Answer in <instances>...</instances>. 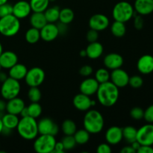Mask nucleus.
<instances>
[{
  "label": "nucleus",
  "mask_w": 153,
  "mask_h": 153,
  "mask_svg": "<svg viewBox=\"0 0 153 153\" xmlns=\"http://www.w3.org/2000/svg\"><path fill=\"white\" fill-rule=\"evenodd\" d=\"M16 128L19 135L27 140H34L39 134L37 120L29 116L19 119Z\"/></svg>",
  "instance_id": "obj_2"
},
{
  "label": "nucleus",
  "mask_w": 153,
  "mask_h": 153,
  "mask_svg": "<svg viewBox=\"0 0 153 153\" xmlns=\"http://www.w3.org/2000/svg\"><path fill=\"white\" fill-rule=\"evenodd\" d=\"M29 20L31 27L39 30L41 29L47 23L43 12H34L30 16Z\"/></svg>",
  "instance_id": "obj_25"
},
{
  "label": "nucleus",
  "mask_w": 153,
  "mask_h": 153,
  "mask_svg": "<svg viewBox=\"0 0 153 153\" xmlns=\"http://www.w3.org/2000/svg\"><path fill=\"white\" fill-rule=\"evenodd\" d=\"M136 13L133 16L134 17V26L137 30H140L143 28L144 21H143V19L141 15L136 14Z\"/></svg>",
  "instance_id": "obj_43"
},
{
  "label": "nucleus",
  "mask_w": 153,
  "mask_h": 153,
  "mask_svg": "<svg viewBox=\"0 0 153 153\" xmlns=\"http://www.w3.org/2000/svg\"><path fill=\"white\" fill-rule=\"evenodd\" d=\"M135 13L136 11L134 10L132 4L126 1H121L117 2L112 10V16L114 20L124 23L133 18Z\"/></svg>",
  "instance_id": "obj_4"
},
{
  "label": "nucleus",
  "mask_w": 153,
  "mask_h": 153,
  "mask_svg": "<svg viewBox=\"0 0 153 153\" xmlns=\"http://www.w3.org/2000/svg\"><path fill=\"white\" fill-rule=\"evenodd\" d=\"M25 107V102L22 99L17 97L7 100V103H6L5 110L7 113L19 115L20 112Z\"/></svg>",
  "instance_id": "obj_22"
},
{
  "label": "nucleus",
  "mask_w": 153,
  "mask_h": 153,
  "mask_svg": "<svg viewBox=\"0 0 153 153\" xmlns=\"http://www.w3.org/2000/svg\"><path fill=\"white\" fill-rule=\"evenodd\" d=\"M7 78H8L7 77V75L5 73L0 71V82H1V83H2L3 82H4Z\"/></svg>",
  "instance_id": "obj_52"
},
{
  "label": "nucleus",
  "mask_w": 153,
  "mask_h": 153,
  "mask_svg": "<svg viewBox=\"0 0 153 153\" xmlns=\"http://www.w3.org/2000/svg\"><path fill=\"white\" fill-rule=\"evenodd\" d=\"M1 121H2L4 127L13 130L17 126L19 119L18 117V115L7 113L5 114H3V116L1 117Z\"/></svg>",
  "instance_id": "obj_26"
},
{
  "label": "nucleus",
  "mask_w": 153,
  "mask_h": 153,
  "mask_svg": "<svg viewBox=\"0 0 153 153\" xmlns=\"http://www.w3.org/2000/svg\"><path fill=\"white\" fill-rule=\"evenodd\" d=\"M3 128H4V126H3L2 121H1V118L0 117V134H1V131H2Z\"/></svg>",
  "instance_id": "obj_56"
},
{
  "label": "nucleus",
  "mask_w": 153,
  "mask_h": 153,
  "mask_svg": "<svg viewBox=\"0 0 153 153\" xmlns=\"http://www.w3.org/2000/svg\"><path fill=\"white\" fill-rule=\"evenodd\" d=\"M100 83L96 80L95 78L87 77L85 80L82 81L79 86V90L82 94L88 95L89 97L96 94L98 90Z\"/></svg>",
  "instance_id": "obj_17"
},
{
  "label": "nucleus",
  "mask_w": 153,
  "mask_h": 153,
  "mask_svg": "<svg viewBox=\"0 0 153 153\" xmlns=\"http://www.w3.org/2000/svg\"><path fill=\"white\" fill-rule=\"evenodd\" d=\"M38 132L40 134H51L55 136L59 131L58 125L50 118L45 117L37 122Z\"/></svg>",
  "instance_id": "obj_10"
},
{
  "label": "nucleus",
  "mask_w": 153,
  "mask_h": 153,
  "mask_svg": "<svg viewBox=\"0 0 153 153\" xmlns=\"http://www.w3.org/2000/svg\"><path fill=\"white\" fill-rule=\"evenodd\" d=\"M130 115L132 119L135 120H140L143 119L144 111L140 107H134L130 111Z\"/></svg>",
  "instance_id": "obj_40"
},
{
  "label": "nucleus",
  "mask_w": 153,
  "mask_h": 153,
  "mask_svg": "<svg viewBox=\"0 0 153 153\" xmlns=\"http://www.w3.org/2000/svg\"><path fill=\"white\" fill-rule=\"evenodd\" d=\"M28 111V116L37 119L42 114V107L39 102H31L29 105L27 107Z\"/></svg>",
  "instance_id": "obj_36"
},
{
  "label": "nucleus",
  "mask_w": 153,
  "mask_h": 153,
  "mask_svg": "<svg viewBox=\"0 0 153 153\" xmlns=\"http://www.w3.org/2000/svg\"><path fill=\"white\" fill-rule=\"evenodd\" d=\"M49 0H30L29 4L33 12H44L49 7Z\"/></svg>",
  "instance_id": "obj_31"
},
{
  "label": "nucleus",
  "mask_w": 153,
  "mask_h": 153,
  "mask_svg": "<svg viewBox=\"0 0 153 153\" xmlns=\"http://www.w3.org/2000/svg\"><path fill=\"white\" fill-rule=\"evenodd\" d=\"M31 11L32 10H31L29 2L25 0H20L13 5L12 14L14 15L19 19H25L27 16H29Z\"/></svg>",
  "instance_id": "obj_15"
},
{
  "label": "nucleus",
  "mask_w": 153,
  "mask_h": 153,
  "mask_svg": "<svg viewBox=\"0 0 153 153\" xmlns=\"http://www.w3.org/2000/svg\"><path fill=\"white\" fill-rule=\"evenodd\" d=\"M137 70L141 74L148 75L153 72V56L143 55L138 59L137 63Z\"/></svg>",
  "instance_id": "obj_18"
},
{
  "label": "nucleus",
  "mask_w": 153,
  "mask_h": 153,
  "mask_svg": "<svg viewBox=\"0 0 153 153\" xmlns=\"http://www.w3.org/2000/svg\"><path fill=\"white\" fill-rule=\"evenodd\" d=\"M25 39L27 43H31V44L37 43L40 39V30L31 27V28L27 30L26 32H25Z\"/></svg>",
  "instance_id": "obj_32"
},
{
  "label": "nucleus",
  "mask_w": 153,
  "mask_h": 153,
  "mask_svg": "<svg viewBox=\"0 0 153 153\" xmlns=\"http://www.w3.org/2000/svg\"><path fill=\"white\" fill-rule=\"evenodd\" d=\"M99 102L104 107H112L119 100V88L111 81L100 84L97 93Z\"/></svg>",
  "instance_id": "obj_1"
},
{
  "label": "nucleus",
  "mask_w": 153,
  "mask_h": 153,
  "mask_svg": "<svg viewBox=\"0 0 153 153\" xmlns=\"http://www.w3.org/2000/svg\"><path fill=\"white\" fill-rule=\"evenodd\" d=\"M87 57L91 59H97L100 58L104 52L103 46L98 41L90 43V44L86 48Z\"/></svg>",
  "instance_id": "obj_23"
},
{
  "label": "nucleus",
  "mask_w": 153,
  "mask_h": 153,
  "mask_svg": "<svg viewBox=\"0 0 153 153\" xmlns=\"http://www.w3.org/2000/svg\"><path fill=\"white\" fill-rule=\"evenodd\" d=\"M40 39L46 42H52L55 40L59 35L58 26L56 24L47 22L40 30Z\"/></svg>",
  "instance_id": "obj_14"
},
{
  "label": "nucleus",
  "mask_w": 153,
  "mask_h": 153,
  "mask_svg": "<svg viewBox=\"0 0 153 153\" xmlns=\"http://www.w3.org/2000/svg\"><path fill=\"white\" fill-rule=\"evenodd\" d=\"M93 71L94 70H93L92 67H91L90 65H85L80 68L79 74L83 77H89L93 73Z\"/></svg>",
  "instance_id": "obj_45"
},
{
  "label": "nucleus",
  "mask_w": 153,
  "mask_h": 153,
  "mask_svg": "<svg viewBox=\"0 0 153 153\" xmlns=\"http://www.w3.org/2000/svg\"><path fill=\"white\" fill-rule=\"evenodd\" d=\"M19 115H20L22 117H25L28 116V108H27V107H25L23 109H22V111H21L20 114H19Z\"/></svg>",
  "instance_id": "obj_53"
},
{
  "label": "nucleus",
  "mask_w": 153,
  "mask_h": 153,
  "mask_svg": "<svg viewBox=\"0 0 153 153\" xmlns=\"http://www.w3.org/2000/svg\"><path fill=\"white\" fill-rule=\"evenodd\" d=\"M110 21L107 16L102 13H97L90 18L89 26L91 29L97 31L105 30L109 26Z\"/></svg>",
  "instance_id": "obj_13"
},
{
  "label": "nucleus",
  "mask_w": 153,
  "mask_h": 153,
  "mask_svg": "<svg viewBox=\"0 0 153 153\" xmlns=\"http://www.w3.org/2000/svg\"><path fill=\"white\" fill-rule=\"evenodd\" d=\"M64 145H63L62 142H56L55 145V148H54V150L53 152L55 153H64Z\"/></svg>",
  "instance_id": "obj_48"
},
{
  "label": "nucleus",
  "mask_w": 153,
  "mask_h": 153,
  "mask_svg": "<svg viewBox=\"0 0 153 153\" xmlns=\"http://www.w3.org/2000/svg\"><path fill=\"white\" fill-rule=\"evenodd\" d=\"M73 104L77 110L81 111H87L92 106L95 105L96 102L91 100L89 96L80 93L74 97Z\"/></svg>",
  "instance_id": "obj_12"
},
{
  "label": "nucleus",
  "mask_w": 153,
  "mask_h": 153,
  "mask_svg": "<svg viewBox=\"0 0 153 153\" xmlns=\"http://www.w3.org/2000/svg\"><path fill=\"white\" fill-rule=\"evenodd\" d=\"M112 149L111 148V146L108 143H103L97 146V153H111Z\"/></svg>",
  "instance_id": "obj_46"
},
{
  "label": "nucleus",
  "mask_w": 153,
  "mask_h": 153,
  "mask_svg": "<svg viewBox=\"0 0 153 153\" xmlns=\"http://www.w3.org/2000/svg\"><path fill=\"white\" fill-rule=\"evenodd\" d=\"M99 31H96L94 29H90L89 31L87 32L86 34V39L89 43H93L98 40L99 38Z\"/></svg>",
  "instance_id": "obj_42"
},
{
  "label": "nucleus",
  "mask_w": 153,
  "mask_h": 153,
  "mask_svg": "<svg viewBox=\"0 0 153 153\" xmlns=\"http://www.w3.org/2000/svg\"><path fill=\"white\" fill-rule=\"evenodd\" d=\"M133 7L137 14L149 15L153 12V0H135Z\"/></svg>",
  "instance_id": "obj_20"
},
{
  "label": "nucleus",
  "mask_w": 153,
  "mask_h": 153,
  "mask_svg": "<svg viewBox=\"0 0 153 153\" xmlns=\"http://www.w3.org/2000/svg\"><path fill=\"white\" fill-rule=\"evenodd\" d=\"M65 150H71L74 149L76 145V142L75 140L73 135H65L61 140Z\"/></svg>",
  "instance_id": "obj_38"
},
{
  "label": "nucleus",
  "mask_w": 153,
  "mask_h": 153,
  "mask_svg": "<svg viewBox=\"0 0 153 153\" xmlns=\"http://www.w3.org/2000/svg\"><path fill=\"white\" fill-rule=\"evenodd\" d=\"M143 119L149 123H153V105H149L144 111Z\"/></svg>",
  "instance_id": "obj_44"
},
{
  "label": "nucleus",
  "mask_w": 153,
  "mask_h": 153,
  "mask_svg": "<svg viewBox=\"0 0 153 153\" xmlns=\"http://www.w3.org/2000/svg\"><path fill=\"white\" fill-rule=\"evenodd\" d=\"M104 118L97 110L87 111L83 120L84 128L90 134H98L104 128Z\"/></svg>",
  "instance_id": "obj_3"
},
{
  "label": "nucleus",
  "mask_w": 153,
  "mask_h": 153,
  "mask_svg": "<svg viewBox=\"0 0 153 153\" xmlns=\"http://www.w3.org/2000/svg\"><path fill=\"white\" fill-rule=\"evenodd\" d=\"M120 152L121 153H135L136 151L133 149L132 146H131V145H129V146H124V147L121 149Z\"/></svg>",
  "instance_id": "obj_50"
},
{
  "label": "nucleus",
  "mask_w": 153,
  "mask_h": 153,
  "mask_svg": "<svg viewBox=\"0 0 153 153\" xmlns=\"http://www.w3.org/2000/svg\"><path fill=\"white\" fill-rule=\"evenodd\" d=\"M21 91V85L19 81L8 77L1 83L0 93L2 98L5 100L17 97Z\"/></svg>",
  "instance_id": "obj_7"
},
{
  "label": "nucleus",
  "mask_w": 153,
  "mask_h": 153,
  "mask_svg": "<svg viewBox=\"0 0 153 153\" xmlns=\"http://www.w3.org/2000/svg\"><path fill=\"white\" fill-rule=\"evenodd\" d=\"M74 12L71 8L69 7H64V8L60 10L59 14V21L60 22L68 25L71 23L73 20L74 19Z\"/></svg>",
  "instance_id": "obj_29"
},
{
  "label": "nucleus",
  "mask_w": 153,
  "mask_h": 153,
  "mask_svg": "<svg viewBox=\"0 0 153 153\" xmlns=\"http://www.w3.org/2000/svg\"><path fill=\"white\" fill-rule=\"evenodd\" d=\"M1 69H2V67H1V64H0V71H1Z\"/></svg>",
  "instance_id": "obj_59"
},
{
  "label": "nucleus",
  "mask_w": 153,
  "mask_h": 153,
  "mask_svg": "<svg viewBox=\"0 0 153 153\" xmlns=\"http://www.w3.org/2000/svg\"><path fill=\"white\" fill-rule=\"evenodd\" d=\"M137 128L131 126H128L123 128V137L127 143L131 144V143L137 140Z\"/></svg>",
  "instance_id": "obj_28"
},
{
  "label": "nucleus",
  "mask_w": 153,
  "mask_h": 153,
  "mask_svg": "<svg viewBox=\"0 0 153 153\" xmlns=\"http://www.w3.org/2000/svg\"><path fill=\"white\" fill-rule=\"evenodd\" d=\"M137 141L140 145H153V124L148 123L140 127L137 131Z\"/></svg>",
  "instance_id": "obj_9"
},
{
  "label": "nucleus",
  "mask_w": 153,
  "mask_h": 153,
  "mask_svg": "<svg viewBox=\"0 0 153 153\" xmlns=\"http://www.w3.org/2000/svg\"><path fill=\"white\" fill-rule=\"evenodd\" d=\"M124 62L123 58L122 55L118 53H109L106 55L103 60V64L105 67L108 70H116L120 68Z\"/></svg>",
  "instance_id": "obj_16"
},
{
  "label": "nucleus",
  "mask_w": 153,
  "mask_h": 153,
  "mask_svg": "<svg viewBox=\"0 0 153 153\" xmlns=\"http://www.w3.org/2000/svg\"><path fill=\"white\" fill-rule=\"evenodd\" d=\"M130 145L132 146V148L136 151V152H137V149H138L140 146V143H139L138 141H137V140H135V141H134L133 143H131Z\"/></svg>",
  "instance_id": "obj_51"
},
{
  "label": "nucleus",
  "mask_w": 153,
  "mask_h": 153,
  "mask_svg": "<svg viewBox=\"0 0 153 153\" xmlns=\"http://www.w3.org/2000/svg\"><path fill=\"white\" fill-rule=\"evenodd\" d=\"M46 78L44 70L40 67H32L28 70L25 77V82L29 87H39L43 83Z\"/></svg>",
  "instance_id": "obj_8"
},
{
  "label": "nucleus",
  "mask_w": 153,
  "mask_h": 153,
  "mask_svg": "<svg viewBox=\"0 0 153 153\" xmlns=\"http://www.w3.org/2000/svg\"><path fill=\"white\" fill-rule=\"evenodd\" d=\"M55 136L40 134L34 139V149L37 153H52L56 143Z\"/></svg>",
  "instance_id": "obj_6"
},
{
  "label": "nucleus",
  "mask_w": 153,
  "mask_h": 153,
  "mask_svg": "<svg viewBox=\"0 0 153 153\" xmlns=\"http://www.w3.org/2000/svg\"><path fill=\"white\" fill-rule=\"evenodd\" d=\"M57 26H58V31H59V34H64L67 32V25L62 23V22H60L58 25H57Z\"/></svg>",
  "instance_id": "obj_49"
},
{
  "label": "nucleus",
  "mask_w": 153,
  "mask_h": 153,
  "mask_svg": "<svg viewBox=\"0 0 153 153\" xmlns=\"http://www.w3.org/2000/svg\"><path fill=\"white\" fill-rule=\"evenodd\" d=\"M3 52V47H2V45H1V42H0V55H1V54Z\"/></svg>",
  "instance_id": "obj_57"
},
{
  "label": "nucleus",
  "mask_w": 153,
  "mask_h": 153,
  "mask_svg": "<svg viewBox=\"0 0 153 153\" xmlns=\"http://www.w3.org/2000/svg\"><path fill=\"white\" fill-rule=\"evenodd\" d=\"M61 130L65 135H73L77 130V126L73 120H66L62 123Z\"/></svg>",
  "instance_id": "obj_34"
},
{
  "label": "nucleus",
  "mask_w": 153,
  "mask_h": 153,
  "mask_svg": "<svg viewBox=\"0 0 153 153\" xmlns=\"http://www.w3.org/2000/svg\"><path fill=\"white\" fill-rule=\"evenodd\" d=\"M105 140L110 145H117L123 139V128L118 126H111L107 129L105 132Z\"/></svg>",
  "instance_id": "obj_19"
},
{
  "label": "nucleus",
  "mask_w": 153,
  "mask_h": 153,
  "mask_svg": "<svg viewBox=\"0 0 153 153\" xmlns=\"http://www.w3.org/2000/svg\"><path fill=\"white\" fill-rule=\"evenodd\" d=\"M111 31L115 37H122L126 32V27L124 22L114 20V22L111 25Z\"/></svg>",
  "instance_id": "obj_30"
},
{
  "label": "nucleus",
  "mask_w": 153,
  "mask_h": 153,
  "mask_svg": "<svg viewBox=\"0 0 153 153\" xmlns=\"http://www.w3.org/2000/svg\"><path fill=\"white\" fill-rule=\"evenodd\" d=\"M5 108L6 103L2 100H0V111H3L4 110H5Z\"/></svg>",
  "instance_id": "obj_54"
},
{
  "label": "nucleus",
  "mask_w": 153,
  "mask_h": 153,
  "mask_svg": "<svg viewBox=\"0 0 153 153\" xmlns=\"http://www.w3.org/2000/svg\"><path fill=\"white\" fill-rule=\"evenodd\" d=\"M20 29V22L14 15L9 14L0 18V34L4 37H13Z\"/></svg>",
  "instance_id": "obj_5"
},
{
  "label": "nucleus",
  "mask_w": 153,
  "mask_h": 153,
  "mask_svg": "<svg viewBox=\"0 0 153 153\" xmlns=\"http://www.w3.org/2000/svg\"><path fill=\"white\" fill-rule=\"evenodd\" d=\"M7 1H8V0H0V5L2 4H4V3L7 2Z\"/></svg>",
  "instance_id": "obj_58"
},
{
  "label": "nucleus",
  "mask_w": 153,
  "mask_h": 153,
  "mask_svg": "<svg viewBox=\"0 0 153 153\" xmlns=\"http://www.w3.org/2000/svg\"><path fill=\"white\" fill-rule=\"evenodd\" d=\"M90 133L86 129H79L76 130L75 134H73L76 144L84 145L86 144L90 140Z\"/></svg>",
  "instance_id": "obj_33"
},
{
  "label": "nucleus",
  "mask_w": 153,
  "mask_h": 153,
  "mask_svg": "<svg viewBox=\"0 0 153 153\" xmlns=\"http://www.w3.org/2000/svg\"><path fill=\"white\" fill-rule=\"evenodd\" d=\"M130 76L123 69L118 68L116 70H113L110 73V81L116 85L118 88H125L128 85Z\"/></svg>",
  "instance_id": "obj_11"
},
{
  "label": "nucleus",
  "mask_w": 153,
  "mask_h": 153,
  "mask_svg": "<svg viewBox=\"0 0 153 153\" xmlns=\"http://www.w3.org/2000/svg\"><path fill=\"white\" fill-rule=\"evenodd\" d=\"M41 97V91L38 87H30L28 91V97L31 102H39Z\"/></svg>",
  "instance_id": "obj_37"
},
{
  "label": "nucleus",
  "mask_w": 153,
  "mask_h": 153,
  "mask_svg": "<svg viewBox=\"0 0 153 153\" xmlns=\"http://www.w3.org/2000/svg\"><path fill=\"white\" fill-rule=\"evenodd\" d=\"M95 79L100 84L110 81V73L107 68H100L95 73Z\"/></svg>",
  "instance_id": "obj_35"
},
{
  "label": "nucleus",
  "mask_w": 153,
  "mask_h": 153,
  "mask_svg": "<svg viewBox=\"0 0 153 153\" xmlns=\"http://www.w3.org/2000/svg\"><path fill=\"white\" fill-rule=\"evenodd\" d=\"M12 12H13V5L9 3L6 2L0 5V18L12 14Z\"/></svg>",
  "instance_id": "obj_41"
},
{
  "label": "nucleus",
  "mask_w": 153,
  "mask_h": 153,
  "mask_svg": "<svg viewBox=\"0 0 153 153\" xmlns=\"http://www.w3.org/2000/svg\"><path fill=\"white\" fill-rule=\"evenodd\" d=\"M138 153H153V147L148 145H140V148L137 149Z\"/></svg>",
  "instance_id": "obj_47"
},
{
  "label": "nucleus",
  "mask_w": 153,
  "mask_h": 153,
  "mask_svg": "<svg viewBox=\"0 0 153 153\" xmlns=\"http://www.w3.org/2000/svg\"><path fill=\"white\" fill-rule=\"evenodd\" d=\"M143 84V79H142L141 76H137L134 75L131 77L129 78V81H128V85L134 89H138V88H141L142 85Z\"/></svg>",
  "instance_id": "obj_39"
},
{
  "label": "nucleus",
  "mask_w": 153,
  "mask_h": 153,
  "mask_svg": "<svg viewBox=\"0 0 153 153\" xmlns=\"http://www.w3.org/2000/svg\"><path fill=\"white\" fill-rule=\"evenodd\" d=\"M46 17L47 22H51V23H55L57 21L59 20V14H60V9L57 6H53V7H48L44 12H43Z\"/></svg>",
  "instance_id": "obj_27"
},
{
  "label": "nucleus",
  "mask_w": 153,
  "mask_h": 153,
  "mask_svg": "<svg viewBox=\"0 0 153 153\" xmlns=\"http://www.w3.org/2000/svg\"><path fill=\"white\" fill-rule=\"evenodd\" d=\"M49 1H56V0H49Z\"/></svg>",
  "instance_id": "obj_60"
},
{
  "label": "nucleus",
  "mask_w": 153,
  "mask_h": 153,
  "mask_svg": "<svg viewBox=\"0 0 153 153\" xmlns=\"http://www.w3.org/2000/svg\"><path fill=\"white\" fill-rule=\"evenodd\" d=\"M18 63V56L12 51H3L0 55V64L4 69L9 70Z\"/></svg>",
  "instance_id": "obj_21"
},
{
  "label": "nucleus",
  "mask_w": 153,
  "mask_h": 153,
  "mask_svg": "<svg viewBox=\"0 0 153 153\" xmlns=\"http://www.w3.org/2000/svg\"><path fill=\"white\" fill-rule=\"evenodd\" d=\"M79 55H80V56L82 57V58H85V57H87L86 50H85V49H83V50H81L80 51V53H79Z\"/></svg>",
  "instance_id": "obj_55"
},
{
  "label": "nucleus",
  "mask_w": 153,
  "mask_h": 153,
  "mask_svg": "<svg viewBox=\"0 0 153 153\" xmlns=\"http://www.w3.org/2000/svg\"><path fill=\"white\" fill-rule=\"evenodd\" d=\"M27 72H28V69L24 64L17 63L9 69L8 75L9 77L12 79L20 81L25 79Z\"/></svg>",
  "instance_id": "obj_24"
}]
</instances>
